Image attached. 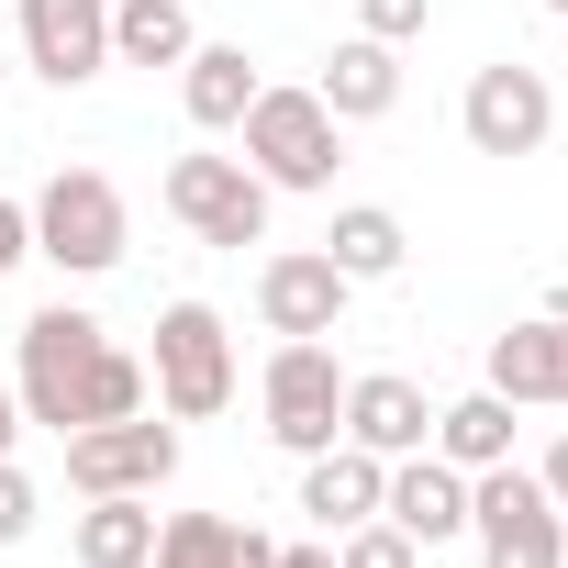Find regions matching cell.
I'll list each match as a JSON object with an SVG mask.
<instances>
[{"label": "cell", "mask_w": 568, "mask_h": 568, "mask_svg": "<svg viewBox=\"0 0 568 568\" xmlns=\"http://www.w3.org/2000/svg\"><path fill=\"white\" fill-rule=\"evenodd\" d=\"M101 313H79V302H45L34 324H23V357H12V402H23V424H45V435H79L90 424V368H101Z\"/></svg>", "instance_id": "6da1fadb"}, {"label": "cell", "mask_w": 568, "mask_h": 568, "mask_svg": "<svg viewBox=\"0 0 568 568\" xmlns=\"http://www.w3.org/2000/svg\"><path fill=\"white\" fill-rule=\"evenodd\" d=\"M123 245H134V212H123L112 168H57V179L34 190V256H45V267H68V278H112Z\"/></svg>", "instance_id": "7a4b0ae2"}, {"label": "cell", "mask_w": 568, "mask_h": 568, "mask_svg": "<svg viewBox=\"0 0 568 568\" xmlns=\"http://www.w3.org/2000/svg\"><path fill=\"white\" fill-rule=\"evenodd\" d=\"M145 390H156V413H168V424H212V413L234 402V335H223V313H212V302H168V313H156Z\"/></svg>", "instance_id": "3957f363"}, {"label": "cell", "mask_w": 568, "mask_h": 568, "mask_svg": "<svg viewBox=\"0 0 568 568\" xmlns=\"http://www.w3.org/2000/svg\"><path fill=\"white\" fill-rule=\"evenodd\" d=\"M234 134H245V168L267 190H335V168H346V123L313 90H256Z\"/></svg>", "instance_id": "277c9868"}, {"label": "cell", "mask_w": 568, "mask_h": 568, "mask_svg": "<svg viewBox=\"0 0 568 568\" xmlns=\"http://www.w3.org/2000/svg\"><path fill=\"white\" fill-rule=\"evenodd\" d=\"M156 201H168V223H179V234H201V245H234V256H245V245H267V201H278V190H267L245 156H212V145H201V156H168Z\"/></svg>", "instance_id": "5b68a950"}, {"label": "cell", "mask_w": 568, "mask_h": 568, "mask_svg": "<svg viewBox=\"0 0 568 568\" xmlns=\"http://www.w3.org/2000/svg\"><path fill=\"white\" fill-rule=\"evenodd\" d=\"M256 402H267V446L324 457V446L346 435V368H335V346H324V335H278Z\"/></svg>", "instance_id": "8992f818"}, {"label": "cell", "mask_w": 568, "mask_h": 568, "mask_svg": "<svg viewBox=\"0 0 568 568\" xmlns=\"http://www.w3.org/2000/svg\"><path fill=\"white\" fill-rule=\"evenodd\" d=\"M468 535H479V568H557V546H568V513L546 501V479L535 468H479L468 479Z\"/></svg>", "instance_id": "52a82bcc"}, {"label": "cell", "mask_w": 568, "mask_h": 568, "mask_svg": "<svg viewBox=\"0 0 568 568\" xmlns=\"http://www.w3.org/2000/svg\"><path fill=\"white\" fill-rule=\"evenodd\" d=\"M68 446V490L79 501H101V490H168L179 479V424H156V402L145 413H123V424H79V435H57Z\"/></svg>", "instance_id": "ba28073f"}, {"label": "cell", "mask_w": 568, "mask_h": 568, "mask_svg": "<svg viewBox=\"0 0 568 568\" xmlns=\"http://www.w3.org/2000/svg\"><path fill=\"white\" fill-rule=\"evenodd\" d=\"M457 134H468V156H535V145L557 134V90H546V68L490 57V68L468 79V101H457Z\"/></svg>", "instance_id": "9c48e42d"}, {"label": "cell", "mask_w": 568, "mask_h": 568, "mask_svg": "<svg viewBox=\"0 0 568 568\" xmlns=\"http://www.w3.org/2000/svg\"><path fill=\"white\" fill-rule=\"evenodd\" d=\"M346 302H357V278H346L324 245H278V256L256 267V324H267V335H335Z\"/></svg>", "instance_id": "30bf717a"}, {"label": "cell", "mask_w": 568, "mask_h": 568, "mask_svg": "<svg viewBox=\"0 0 568 568\" xmlns=\"http://www.w3.org/2000/svg\"><path fill=\"white\" fill-rule=\"evenodd\" d=\"M23 68L45 90H90L112 68V0H23Z\"/></svg>", "instance_id": "8fae6325"}, {"label": "cell", "mask_w": 568, "mask_h": 568, "mask_svg": "<svg viewBox=\"0 0 568 568\" xmlns=\"http://www.w3.org/2000/svg\"><path fill=\"white\" fill-rule=\"evenodd\" d=\"M379 524H402L424 557H435V546H457V535H468V468H446L435 446L390 457V479H379Z\"/></svg>", "instance_id": "7c38bea8"}, {"label": "cell", "mask_w": 568, "mask_h": 568, "mask_svg": "<svg viewBox=\"0 0 568 568\" xmlns=\"http://www.w3.org/2000/svg\"><path fill=\"white\" fill-rule=\"evenodd\" d=\"M435 435V402H424V379H402V368H368V379H346V446H368V457H413Z\"/></svg>", "instance_id": "4fadbf2b"}, {"label": "cell", "mask_w": 568, "mask_h": 568, "mask_svg": "<svg viewBox=\"0 0 568 568\" xmlns=\"http://www.w3.org/2000/svg\"><path fill=\"white\" fill-rule=\"evenodd\" d=\"M490 390H501L513 413H524V402L568 413V313H535V324L490 335Z\"/></svg>", "instance_id": "5bb4252c"}, {"label": "cell", "mask_w": 568, "mask_h": 568, "mask_svg": "<svg viewBox=\"0 0 568 568\" xmlns=\"http://www.w3.org/2000/svg\"><path fill=\"white\" fill-rule=\"evenodd\" d=\"M379 479H390V457H368V446H324V457H302V524L313 535H346V524H368L379 513Z\"/></svg>", "instance_id": "9a60e30c"}, {"label": "cell", "mask_w": 568, "mask_h": 568, "mask_svg": "<svg viewBox=\"0 0 568 568\" xmlns=\"http://www.w3.org/2000/svg\"><path fill=\"white\" fill-rule=\"evenodd\" d=\"M313 101H324L335 123H379V112L402 101V45H379V34H346V45L324 57Z\"/></svg>", "instance_id": "2e32d148"}, {"label": "cell", "mask_w": 568, "mask_h": 568, "mask_svg": "<svg viewBox=\"0 0 568 568\" xmlns=\"http://www.w3.org/2000/svg\"><path fill=\"white\" fill-rule=\"evenodd\" d=\"M256 90H267V79H256V57H245V45H212V34H201V45L179 57V112H190L201 134H234Z\"/></svg>", "instance_id": "e0dca14e"}, {"label": "cell", "mask_w": 568, "mask_h": 568, "mask_svg": "<svg viewBox=\"0 0 568 568\" xmlns=\"http://www.w3.org/2000/svg\"><path fill=\"white\" fill-rule=\"evenodd\" d=\"M424 446H435L446 468H468V479H479V468H501V457H513V402L479 379V390L435 402V435H424Z\"/></svg>", "instance_id": "ac0fdd59"}, {"label": "cell", "mask_w": 568, "mask_h": 568, "mask_svg": "<svg viewBox=\"0 0 568 568\" xmlns=\"http://www.w3.org/2000/svg\"><path fill=\"white\" fill-rule=\"evenodd\" d=\"M68 546H79V568H145V557H156V513H145V490H101V501L68 524Z\"/></svg>", "instance_id": "d6986e66"}, {"label": "cell", "mask_w": 568, "mask_h": 568, "mask_svg": "<svg viewBox=\"0 0 568 568\" xmlns=\"http://www.w3.org/2000/svg\"><path fill=\"white\" fill-rule=\"evenodd\" d=\"M324 256L357 278V291H368V278H402V256H413V234H402V212H379V201H346L335 223H324Z\"/></svg>", "instance_id": "ffe728a7"}, {"label": "cell", "mask_w": 568, "mask_h": 568, "mask_svg": "<svg viewBox=\"0 0 568 568\" xmlns=\"http://www.w3.org/2000/svg\"><path fill=\"white\" fill-rule=\"evenodd\" d=\"M201 45L190 0H112V68H179Z\"/></svg>", "instance_id": "44dd1931"}, {"label": "cell", "mask_w": 568, "mask_h": 568, "mask_svg": "<svg viewBox=\"0 0 568 568\" xmlns=\"http://www.w3.org/2000/svg\"><path fill=\"white\" fill-rule=\"evenodd\" d=\"M145 568H234V513H168Z\"/></svg>", "instance_id": "7402d4cb"}, {"label": "cell", "mask_w": 568, "mask_h": 568, "mask_svg": "<svg viewBox=\"0 0 568 568\" xmlns=\"http://www.w3.org/2000/svg\"><path fill=\"white\" fill-rule=\"evenodd\" d=\"M335 568H424V546H413L402 524H379V513H368V524H346V535H335Z\"/></svg>", "instance_id": "603a6c76"}, {"label": "cell", "mask_w": 568, "mask_h": 568, "mask_svg": "<svg viewBox=\"0 0 568 568\" xmlns=\"http://www.w3.org/2000/svg\"><path fill=\"white\" fill-rule=\"evenodd\" d=\"M435 23V0H357V34H379V45H413Z\"/></svg>", "instance_id": "cb8c5ba5"}, {"label": "cell", "mask_w": 568, "mask_h": 568, "mask_svg": "<svg viewBox=\"0 0 568 568\" xmlns=\"http://www.w3.org/2000/svg\"><path fill=\"white\" fill-rule=\"evenodd\" d=\"M23 535H34V479L0 457V546H23Z\"/></svg>", "instance_id": "d4e9b609"}, {"label": "cell", "mask_w": 568, "mask_h": 568, "mask_svg": "<svg viewBox=\"0 0 568 568\" xmlns=\"http://www.w3.org/2000/svg\"><path fill=\"white\" fill-rule=\"evenodd\" d=\"M535 479H546V501H557V513H568V435H557V446H546V457H535Z\"/></svg>", "instance_id": "484cf974"}, {"label": "cell", "mask_w": 568, "mask_h": 568, "mask_svg": "<svg viewBox=\"0 0 568 568\" xmlns=\"http://www.w3.org/2000/svg\"><path fill=\"white\" fill-rule=\"evenodd\" d=\"M267 568H335V535H313V546H278Z\"/></svg>", "instance_id": "4316f807"}, {"label": "cell", "mask_w": 568, "mask_h": 568, "mask_svg": "<svg viewBox=\"0 0 568 568\" xmlns=\"http://www.w3.org/2000/svg\"><path fill=\"white\" fill-rule=\"evenodd\" d=\"M12 435H23V402H12V379H0V457H12Z\"/></svg>", "instance_id": "83f0119b"}, {"label": "cell", "mask_w": 568, "mask_h": 568, "mask_svg": "<svg viewBox=\"0 0 568 568\" xmlns=\"http://www.w3.org/2000/svg\"><path fill=\"white\" fill-rule=\"evenodd\" d=\"M535 12H568V0H535Z\"/></svg>", "instance_id": "f1b7e54d"}, {"label": "cell", "mask_w": 568, "mask_h": 568, "mask_svg": "<svg viewBox=\"0 0 568 568\" xmlns=\"http://www.w3.org/2000/svg\"><path fill=\"white\" fill-rule=\"evenodd\" d=\"M557 568H568V546H557Z\"/></svg>", "instance_id": "f546056e"}]
</instances>
